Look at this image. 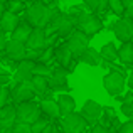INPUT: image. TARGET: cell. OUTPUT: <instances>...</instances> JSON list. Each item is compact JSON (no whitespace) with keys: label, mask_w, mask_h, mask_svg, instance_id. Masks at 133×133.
Listing matches in <instances>:
<instances>
[{"label":"cell","mask_w":133,"mask_h":133,"mask_svg":"<svg viewBox=\"0 0 133 133\" xmlns=\"http://www.w3.org/2000/svg\"><path fill=\"white\" fill-rule=\"evenodd\" d=\"M81 115H83V118L88 121V125H96L98 121L101 120L103 106L94 99H86L84 104H83V108H81Z\"/></svg>","instance_id":"9"},{"label":"cell","mask_w":133,"mask_h":133,"mask_svg":"<svg viewBox=\"0 0 133 133\" xmlns=\"http://www.w3.org/2000/svg\"><path fill=\"white\" fill-rule=\"evenodd\" d=\"M111 30H113L115 37H116L120 42L131 41V37H133V19L121 17V19L115 20L113 25H111Z\"/></svg>","instance_id":"8"},{"label":"cell","mask_w":133,"mask_h":133,"mask_svg":"<svg viewBox=\"0 0 133 133\" xmlns=\"http://www.w3.org/2000/svg\"><path fill=\"white\" fill-rule=\"evenodd\" d=\"M41 51L42 49H32V47H27L25 49V57L24 59H30V61H37L41 56Z\"/></svg>","instance_id":"32"},{"label":"cell","mask_w":133,"mask_h":133,"mask_svg":"<svg viewBox=\"0 0 133 133\" xmlns=\"http://www.w3.org/2000/svg\"><path fill=\"white\" fill-rule=\"evenodd\" d=\"M56 101H57V104H59V113H61V116H64V115H68V113H71V111L76 110V101L71 94L62 93V94L57 96Z\"/></svg>","instance_id":"19"},{"label":"cell","mask_w":133,"mask_h":133,"mask_svg":"<svg viewBox=\"0 0 133 133\" xmlns=\"http://www.w3.org/2000/svg\"><path fill=\"white\" fill-rule=\"evenodd\" d=\"M68 78H69V71L66 68H56L52 69L51 76H49V88L54 91H68Z\"/></svg>","instance_id":"10"},{"label":"cell","mask_w":133,"mask_h":133,"mask_svg":"<svg viewBox=\"0 0 133 133\" xmlns=\"http://www.w3.org/2000/svg\"><path fill=\"white\" fill-rule=\"evenodd\" d=\"M52 133H64L62 130H56V127H54V130H52Z\"/></svg>","instance_id":"41"},{"label":"cell","mask_w":133,"mask_h":133,"mask_svg":"<svg viewBox=\"0 0 133 133\" xmlns=\"http://www.w3.org/2000/svg\"><path fill=\"white\" fill-rule=\"evenodd\" d=\"M0 133H2V128H0Z\"/></svg>","instance_id":"43"},{"label":"cell","mask_w":133,"mask_h":133,"mask_svg":"<svg viewBox=\"0 0 133 133\" xmlns=\"http://www.w3.org/2000/svg\"><path fill=\"white\" fill-rule=\"evenodd\" d=\"M74 24H76V29L84 32L88 37H93V36H96L99 30H103V22H101V19H98L93 12H86V10H83V12L76 17Z\"/></svg>","instance_id":"2"},{"label":"cell","mask_w":133,"mask_h":133,"mask_svg":"<svg viewBox=\"0 0 133 133\" xmlns=\"http://www.w3.org/2000/svg\"><path fill=\"white\" fill-rule=\"evenodd\" d=\"M89 39L91 37H88L84 32H81L79 29H74L71 34L68 36V47L71 49L72 56H76V57H79V56L84 52V49L89 45Z\"/></svg>","instance_id":"7"},{"label":"cell","mask_w":133,"mask_h":133,"mask_svg":"<svg viewBox=\"0 0 133 133\" xmlns=\"http://www.w3.org/2000/svg\"><path fill=\"white\" fill-rule=\"evenodd\" d=\"M99 54H101V57H103L104 61L113 62V61L118 59V49H116V45H115L113 42H108V44H104L103 47L99 49Z\"/></svg>","instance_id":"24"},{"label":"cell","mask_w":133,"mask_h":133,"mask_svg":"<svg viewBox=\"0 0 133 133\" xmlns=\"http://www.w3.org/2000/svg\"><path fill=\"white\" fill-rule=\"evenodd\" d=\"M0 2H3V0H0Z\"/></svg>","instance_id":"44"},{"label":"cell","mask_w":133,"mask_h":133,"mask_svg":"<svg viewBox=\"0 0 133 133\" xmlns=\"http://www.w3.org/2000/svg\"><path fill=\"white\" fill-rule=\"evenodd\" d=\"M79 61L83 62V64H88V66H99L101 64V61H103V57H101V54H99V51H96V49H93V47H86L84 49V52H83L81 56H79Z\"/></svg>","instance_id":"18"},{"label":"cell","mask_w":133,"mask_h":133,"mask_svg":"<svg viewBox=\"0 0 133 133\" xmlns=\"http://www.w3.org/2000/svg\"><path fill=\"white\" fill-rule=\"evenodd\" d=\"M5 44H7L5 32H2V30H0V52H3V49H5Z\"/></svg>","instance_id":"36"},{"label":"cell","mask_w":133,"mask_h":133,"mask_svg":"<svg viewBox=\"0 0 133 133\" xmlns=\"http://www.w3.org/2000/svg\"><path fill=\"white\" fill-rule=\"evenodd\" d=\"M30 84H32L34 91H36V94H45L49 89V79L45 78V76H39V74H34L32 79H30Z\"/></svg>","instance_id":"23"},{"label":"cell","mask_w":133,"mask_h":133,"mask_svg":"<svg viewBox=\"0 0 133 133\" xmlns=\"http://www.w3.org/2000/svg\"><path fill=\"white\" fill-rule=\"evenodd\" d=\"M12 133H32L30 123H25V121H15L14 127H12Z\"/></svg>","instance_id":"30"},{"label":"cell","mask_w":133,"mask_h":133,"mask_svg":"<svg viewBox=\"0 0 133 133\" xmlns=\"http://www.w3.org/2000/svg\"><path fill=\"white\" fill-rule=\"evenodd\" d=\"M17 24H19V17L14 12L5 10L3 15L0 17V30H2V32H12L17 27Z\"/></svg>","instance_id":"20"},{"label":"cell","mask_w":133,"mask_h":133,"mask_svg":"<svg viewBox=\"0 0 133 133\" xmlns=\"http://www.w3.org/2000/svg\"><path fill=\"white\" fill-rule=\"evenodd\" d=\"M89 133H116V130L115 128H108V127H104V125H94L93 127V130H91Z\"/></svg>","instance_id":"34"},{"label":"cell","mask_w":133,"mask_h":133,"mask_svg":"<svg viewBox=\"0 0 133 133\" xmlns=\"http://www.w3.org/2000/svg\"><path fill=\"white\" fill-rule=\"evenodd\" d=\"M49 25L52 27V30H54L59 37H68L69 34L76 29L74 19H72L69 14H61V12H57L54 17H52L51 22H49Z\"/></svg>","instance_id":"4"},{"label":"cell","mask_w":133,"mask_h":133,"mask_svg":"<svg viewBox=\"0 0 133 133\" xmlns=\"http://www.w3.org/2000/svg\"><path fill=\"white\" fill-rule=\"evenodd\" d=\"M52 130H54V127H52V125L49 123V125H47V127H45V128H44V130L41 131V133H52Z\"/></svg>","instance_id":"39"},{"label":"cell","mask_w":133,"mask_h":133,"mask_svg":"<svg viewBox=\"0 0 133 133\" xmlns=\"http://www.w3.org/2000/svg\"><path fill=\"white\" fill-rule=\"evenodd\" d=\"M25 49H27L25 42L17 41V39H10V41H7L3 52H5L7 57L12 59V61H20V59L25 57Z\"/></svg>","instance_id":"13"},{"label":"cell","mask_w":133,"mask_h":133,"mask_svg":"<svg viewBox=\"0 0 133 133\" xmlns=\"http://www.w3.org/2000/svg\"><path fill=\"white\" fill-rule=\"evenodd\" d=\"M10 98H12V94H10V89L5 88V86H2V88H0V106L7 104Z\"/></svg>","instance_id":"33"},{"label":"cell","mask_w":133,"mask_h":133,"mask_svg":"<svg viewBox=\"0 0 133 133\" xmlns=\"http://www.w3.org/2000/svg\"><path fill=\"white\" fill-rule=\"evenodd\" d=\"M57 12L59 10H57V7H56V3L47 5L42 0H34L25 9V20L32 27H42L44 29Z\"/></svg>","instance_id":"1"},{"label":"cell","mask_w":133,"mask_h":133,"mask_svg":"<svg viewBox=\"0 0 133 133\" xmlns=\"http://www.w3.org/2000/svg\"><path fill=\"white\" fill-rule=\"evenodd\" d=\"M39 108L41 111H42V115H45V116L49 118H59L61 116V113H59V104L56 99H42L39 103Z\"/></svg>","instance_id":"21"},{"label":"cell","mask_w":133,"mask_h":133,"mask_svg":"<svg viewBox=\"0 0 133 133\" xmlns=\"http://www.w3.org/2000/svg\"><path fill=\"white\" fill-rule=\"evenodd\" d=\"M34 64L36 61H30V59H20L19 64L15 69V83H24V81H30L34 76Z\"/></svg>","instance_id":"14"},{"label":"cell","mask_w":133,"mask_h":133,"mask_svg":"<svg viewBox=\"0 0 133 133\" xmlns=\"http://www.w3.org/2000/svg\"><path fill=\"white\" fill-rule=\"evenodd\" d=\"M10 81V78L7 74H0V84H7Z\"/></svg>","instance_id":"37"},{"label":"cell","mask_w":133,"mask_h":133,"mask_svg":"<svg viewBox=\"0 0 133 133\" xmlns=\"http://www.w3.org/2000/svg\"><path fill=\"white\" fill-rule=\"evenodd\" d=\"M108 9L116 15H123L125 14V5L123 0H108Z\"/></svg>","instance_id":"29"},{"label":"cell","mask_w":133,"mask_h":133,"mask_svg":"<svg viewBox=\"0 0 133 133\" xmlns=\"http://www.w3.org/2000/svg\"><path fill=\"white\" fill-rule=\"evenodd\" d=\"M118 59L127 68H131L133 66V44H131V41L121 42L120 49H118Z\"/></svg>","instance_id":"17"},{"label":"cell","mask_w":133,"mask_h":133,"mask_svg":"<svg viewBox=\"0 0 133 133\" xmlns=\"http://www.w3.org/2000/svg\"><path fill=\"white\" fill-rule=\"evenodd\" d=\"M41 115H42V111L39 108V103H36L34 99L24 101V103H17V121L34 123Z\"/></svg>","instance_id":"6"},{"label":"cell","mask_w":133,"mask_h":133,"mask_svg":"<svg viewBox=\"0 0 133 133\" xmlns=\"http://www.w3.org/2000/svg\"><path fill=\"white\" fill-rule=\"evenodd\" d=\"M47 125H49V116L45 118V115H44V116L41 115L34 123H30V128H32V133H41L45 127H47Z\"/></svg>","instance_id":"27"},{"label":"cell","mask_w":133,"mask_h":133,"mask_svg":"<svg viewBox=\"0 0 133 133\" xmlns=\"http://www.w3.org/2000/svg\"><path fill=\"white\" fill-rule=\"evenodd\" d=\"M3 12H5V3H3V2H0V17L3 15Z\"/></svg>","instance_id":"40"},{"label":"cell","mask_w":133,"mask_h":133,"mask_svg":"<svg viewBox=\"0 0 133 133\" xmlns=\"http://www.w3.org/2000/svg\"><path fill=\"white\" fill-rule=\"evenodd\" d=\"M125 84H127V78H125V74H123L121 71H116V69L110 71V72H108V74L103 78V86H104V89H106L108 94H110V96H113V98L123 93Z\"/></svg>","instance_id":"3"},{"label":"cell","mask_w":133,"mask_h":133,"mask_svg":"<svg viewBox=\"0 0 133 133\" xmlns=\"http://www.w3.org/2000/svg\"><path fill=\"white\" fill-rule=\"evenodd\" d=\"M20 2H24V3H25V2H29V0H20Z\"/></svg>","instance_id":"42"},{"label":"cell","mask_w":133,"mask_h":133,"mask_svg":"<svg viewBox=\"0 0 133 133\" xmlns=\"http://www.w3.org/2000/svg\"><path fill=\"white\" fill-rule=\"evenodd\" d=\"M128 88L133 91V71L130 72V76H128Z\"/></svg>","instance_id":"38"},{"label":"cell","mask_w":133,"mask_h":133,"mask_svg":"<svg viewBox=\"0 0 133 133\" xmlns=\"http://www.w3.org/2000/svg\"><path fill=\"white\" fill-rule=\"evenodd\" d=\"M12 94V101L14 103H24V101H30L36 96V91H34L30 81H24V83H17V86L10 91Z\"/></svg>","instance_id":"11"},{"label":"cell","mask_w":133,"mask_h":133,"mask_svg":"<svg viewBox=\"0 0 133 133\" xmlns=\"http://www.w3.org/2000/svg\"><path fill=\"white\" fill-rule=\"evenodd\" d=\"M54 57L62 68H66L69 71V66H71L74 56H72L71 49L68 47V44H62V45H59V47H54Z\"/></svg>","instance_id":"16"},{"label":"cell","mask_w":133,"mask_h":133,"mask_svg":"<svg viewBox=\"0 0 133 133\" xmlns=\"http://www.w3.org/2000/svg\"><path fill=\"white\" fill-rule=\"evenodd\" d=\"M89 12H104L108 9V0H83Z\"/></svg>","instance_id":"25"},{"label":"cell","mask_w":133,"mask_h":133,"mask_svg":"<svg viewBox=\"0 0 133 133\" xmlns=\"http://www.w3.org/2000/svg\"><path fill=\"white\" fill-rule=\"evenodd\" d=\"M45 30L42 27H32V32H30L29 39L25 41L27 47H32V49H44L45 47Z\"/></svg>","instance_id":"15"},{"label":"cell","mask_w":133,"mask_h":133,"mask_svg":"<svg viewBox=\"0 0 133 133\" xmlns=\"http://www.w3.org/2000/svg\"><path fill=\"white\" fill-rule=\"evenodd\" d=\"M52 72V68L49 64H44V62H37L34 64V74H39V76H45V78H49Z\"/></svg>","instance_id":"28"},{"label":"cell","mask_w":133,"mask_h":133,"mask_svg":"<svg viewBox=\"0 0 133 133\" xmlns=\"http://www.w3.org/2000/svg\"><path fill=\"white\" fill-rule=\"evenodd\" d=\"M54 59V47L52 45H47L41 51V56L37 59V62H44V64H49V62Z\"/></svg>","instance_id":"26"},{"label":"cell","mask_w":133,"mask_h":133,"mask_svg":"<svg viewBox=\"0 0 133 133\" xmlns=\"http://www.w3.org/2000/svg\"><path fill=\"white\" fill-rule=\"evenodd\" d=\"M61 128H62L64 133H84L86 128H88V121L83 118L81 113L71 111V113L62 116Z\"/></svg>","instance_id":"5"},{"label":"cell","mask_w":133,"mask_h":133,"mask_svg":"<svg viewBox=\"0 0 133 133\" xmlns=\"http://www.w3.org/2000/svg\"><path fill=\"white\" fill-rule=\"evenodd\" d=\"M30 32H32V25H30L27 20H25V22H19L17 27L12 30V39H17V41L25 42V41L29 39Z\"/></svg>","instance_id":"22"},{"label":"cell","mask_w":133,"mask_h":133,"mask_svg":"<svg viewBox=\"0 0 133 133\" xmlns=\"http://www.w3.org/2000/svg\"><path fill=\"white\" fill-rule=\"evenodd\" d=\"M17 121V106L15 104H3L0 106V128L12 130L14 123Z\"/></svg>","instance_id":"12"},{"label":"cell","mask_w":133,"mask_h":133,"mask_svg":"<svg viewBox=\"0 0 133 133\" xmlns=\"http://www.w3.org/2000/svg\"><path fill=\"white\" fill-rule=\"evenodd\" d=\"M116 133H133V120L120 125V128L116 130Z\"/></svg>","instance_id":"35"},{"label":"cell","mask_w":133,"mask_h":133,"mask_svg":"<svg viewBox=\"0 0 133 133\" xmlns=\"http://www.w3.org/2000/svg\"><path fill=\"white\" fill-rule=\"evenodd\" d=\"M5 10L14 12V14H19L20 10H24V2H20V0H9L7 5H5Z\"/></svg>","instance_id":"31"}]
</instances>
